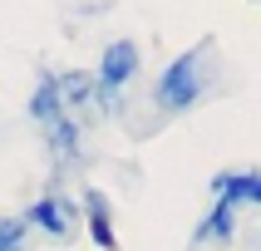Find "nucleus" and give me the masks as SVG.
Instances as JSON below:
<instances>
[{
  "label": "nucleus",
  "mask_w": 261,
  "mask_h": 251,
  "mask_svg": "<svg viewBox=\"0 0 261 251\" xmlns=\"http://www.w3.org/2000/svg\"><path fill=\"white\" fill-rule=\"evenodd\" d=\"M59 94H64V103H84L89 94H94V79H89V74H64V79H59Z\"/></svg>",
  "instance_id": "obj_8"
},
{
  "label": "nucleus",
  "mask_w": 261,
  "mask_h": 251,
  "mask_svg": "<svg viewBox=\"0 0 261 251\" xmlns=\"http://www.w3.org/2000/svg\"><path fill=\"white\" fill-rule=\"evenodd\" d=\"M232 232H237V212H232L227 202H217L212 212H207V221L197 227V236H192V241H227Z\"/></svg>",
  "instance_id": "obj_6"
},
{
  "label": "nucleus",
  "mask_w": 261,
  "mask_h": 251,
  "mask_svg": "<svg viewBox=\"0 0 261 251\" xmlns=\"http://www.w3.org/2000/svg\"><path fill=\"white\" fill-rule=\"evenodd\" d=\"M207 54H212V40H197L188 54H177L173 64L163 69L158 89H153V99H158V108H163V114H188L192 103L202 99V89H207L202 64H207Z\"/></svg>",
  "instance_id": "obj_1"
},
{
  "label": "nucleus",
  "mask_w": 261,
  "mask_h": 251,
  "mask_svg": "<svg viewBox=\"0 0 261 251\" xmlns=\"http://www.w3.org/2000/svg\"><path fill=\"white\" fill-rule=\"evenodd\" d=\"M133 74H138V44L133 40H114L109 49H103V59H99L94 94H99L109 108H118V94H123V84H128Z\"/></svg>",
  "instance_id": "obj_2"
},
{
  "label": "nucleus",
  "mask_w": 261,
  "mask_h": 251,
  "mask_svg": "<svg viewBox=\"0 0 261 251\" xmlns=\"http://www.w3.org/2000/svg\"><path fill=\"white\" fill-rule=\"evenodd\" d=\"M49 143H55L59 158H79V128H74V118H69V114H64L55 128H49Z\"/></svg>",
  "instance_id": "obj_7"
},
{
  "label": "nucleus",
  "mask_w": 261,
  "mask_h": 251,
  "mask_svg": "<svg viewBox=\"0 0 261 251\" xmlns=\"http://www.w3.org/2000/svg\"><path fill=\"white\" fill-rule=\"evenodd\" d=\"M256 5H261V0H256Z\"/></svg>",
  "instance_id": "obj_11"
},
{
  "label": "nucleus",
  "mask_w": 261,
  "mask_h": 251,
  "mask_svg": "<svg viewBox=\"0 0 261 251\" xmlns=\"http://www.w3.org/2000/svg\"><path fill=\"white\" fill-rule=\"evenodd\" d=\"M84 212H89V236H94V246H103V251H118L114 217H109V197L89 187V192H84Z\"/></svg>",
  "instance_id": "obj_5"
},
{
  "label": "nucleus",
  "mask_w": 261,
  "mask_h": 251,
  "mask_svg": "<svg viewBox=\"0 0 261 251\" xmlns=\"http://www.w3.org/2000/svg\"><path fill=\"white\" fill-rule=\"evenodd\" d=\"M247 202H261V168L247 173Z\"/></svg>",
  "instance_id": "obj_10"
},
{
  "label": "nucleus",
  "mask_w": 261,
  "mask_h": 251,
  "mask_svg": "<svg viewBox=\"0 0 261 251\" xmlns=\"http://www.w3.org/2000/svg\"><path fill=\"white\" fill-rule=\"evenodd\" d=\"M25 232H30L25 217H5L0 221V251H20L25 246Z\"/></svg>",
  "instance_id": "obj_9"
},
{
  "label": "nucleus",
  "mask_w": 261,
  "mask_h": 251,
  "mask_svg": "<svg viewBox=\"0 0 261 251\" xmlns=\"http://www.w3.org/2000/svg\"><path fill=\"white\" fill-rule=\"evenodd\" d=\"M30 118L44 123V128H55L59 118H64V94H59V79H55V74H44L40 89L30 94Z\"/></svg>",
  "instance_id": "obj_4"
},
{
  "label": "nucleus",
  "mask_w": 261,
  "mask_h": 251,
  "mask_svg": "<svg viewBox=\"0 0 261 251\" xmlns=\"http://www.w3.org/2000/svg\"><path fill=\"white\" fill-rule=\"evenodd\" d=\"M25 221H30V227H44L55 241H69V232H74V202H69V197H40V202L25 212Z\"/></svg>",
  "instance_id": "obj_3"
}]
</instances>
